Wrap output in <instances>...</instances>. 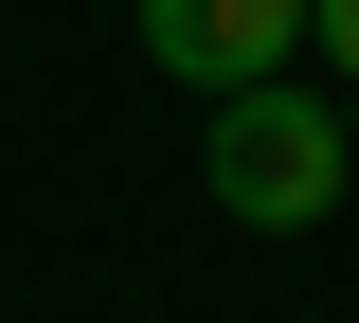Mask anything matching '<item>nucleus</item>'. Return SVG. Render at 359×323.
Returning <instances> with one entry per match:
<instances>
[{
	"label": "nucleus",
	"instance_id": "7ed1b4c3",
	"mask_svg": "<svg viewBox=\"0 0 359 323\" xmlns=\"http://www.w3.org/2000/svg\"><path fill=\"white\" fill-rule=\"evenodd\" d=\"M306 54H323V72L359 90V0H306Z\"/></svg>",
	"mask_w": 359,
	"mask_h": 323
},
{
	"label": "nucleus",
	"instance_id": "f257e3e1",
	"mask_svg": "<svg viewBox=\"0 0 359 323\" xmlns=\"http://www.w3.org/2000/svg\"><path fill=\"white\" fill-rule=\"evenodd\" d=\"M198 180H216L233 233H323V216H341V180H359V144H341V108L287 72V90H233V108H216Z\"/></svg>",
	"mask_w": 359,
	"mask_h": 323
},
{
	"label": "nucleus",
	"instance_id": "f03ea898",
	"mask_svg": "<svg viewBox=\"0 0 359 323\" xmlns=\"http://www.w3.org/2000/svg\"><path fill=\"white\" fill-rule=\"evenodd\" d=\"M144 54H162L198 108L287 90V72H306V0H144Z\"/></svg>",
	"mask_w": 359,
	"mask_h": 323
}]
</instances>
